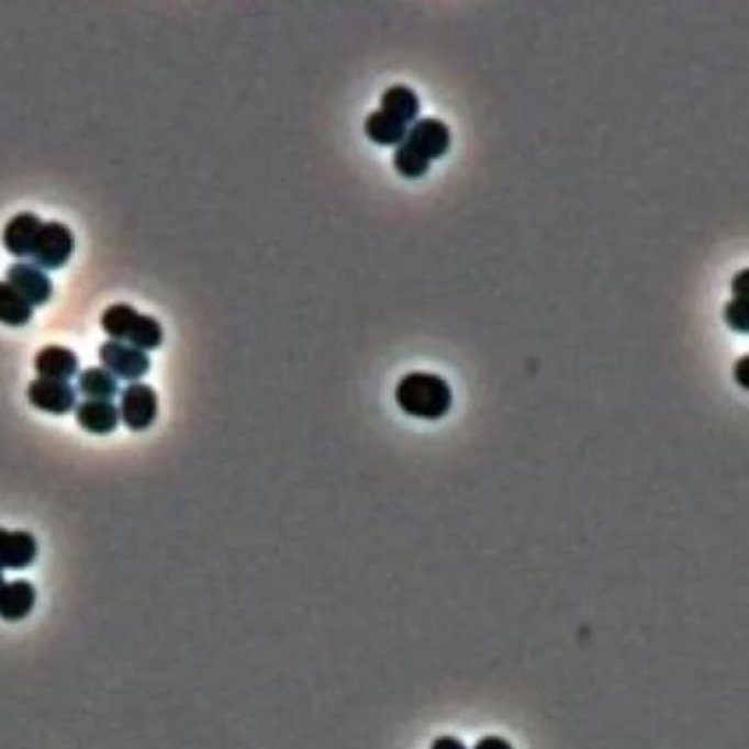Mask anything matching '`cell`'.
Returning <instances> with one entry per match:
<instances>
[{
  "label": "cell",
  "instance_id": "cell-1",
  "mask_svg": "<svg viewBox=\"0 0 749 749\" xmlns=\"http://www.w3.org/2000/svg\"><path fill=\"white\" fill-rule=\"evenodd\" d=\"M450 149V127L435 119L422 116L409 130L393 152V167L402 178H422L431 163Z\"/></svg>",
  "mask_w": 749,
  "mask_h": 749
},
{
  "label": "cell",
  "instance_id": "cell-2",
  "mask_svg": "<svg viewBox=\"0 0 749 749\" xmlns=\"http://www.w3.org/2000/svg\"><path fill=\"white\" fill-rule=\"evenodd\" d=\"M395 402L411 417L439 420L452 406V391L437 373L411 371L395 384Z\"/></svg>",
  "mask_w": 749,
  "mask_h": 749
},
{
  "label": "cell",
  "instance_id": "cell-3",
  "mask_svg": "<svg viewBox=\"0 0 749 749\" xmlns=\"http://www.w3.org/2000/svg\"><path fill=\"white\" fill-rule=\"evenodd\" d=\"M101 329L110 336V340L127 343L141 351L156 349L163 343V325L154 316L141 314L127 303L108 305L101 314Z\"/></svg>",
  "mask_w": 749,
  "mask_h": 749
},
{
  "label": "cell",
  "instance_id": "cell-4",
  "mask_svg": "<svg viewBox=\"0 0 749 749\" xmlns=\"http://www.w3.org/2000/svg\"><path fill=\"white\" fill-rule=\"evenodd\" d=\"M75 250V235L64 222H42L35 244L31 250V259L42 270H57L68 264Z\"/></svg>",
  "mask_w": 749,
  "mask_h": 749
},
{
  "label": "cell",
  "instance_id": "cell-5",
  "mask_svg": "<svg viewBox=\"0 0 749 749\" xmlns=\"http://www.w3.org/2000/svg\"><path fill=\"white\" fill-rule=\"evenodd\" d=\"M101 367L108 369L116 380L136 382L149 371V356L127 343L121 340H105L99 347Z\"/></svg>",
  "mask_w": 749,
  "mask_h": 749
},
{
  "label": "cell",
  "instance_id": "cell-6",
  "mask_svg": "<svg viewBox=\"0 0 749 749\" xmlns=\"http://www.w3.org/2000/svg\"><path fill=\"white\" fill-rule=\"evenodd\" d=\"M158 415L156 391L145 382H130L121 391L119 417L130 431H145L154 424Z\"/></svg>",
  "mask_w": 749,
  "mask_h": 749
},
{
  "label": "cell",
  "instance_id": "cell-7",
  "mask_svg": "<svg viewBox=\"0 0 749 749\" xmlns=\"http://www.w3.org/2000/svg\"><path fill=\"white\" fill-rule=\"evenodd\" d=\"M26 398L31 406L51 413V415H66L77 404V389H72L70 382L62 380H48V378H35L26 387Z\"/></svg>",
  "mask_w": 749,
  "mask_h": 749
},
{
  "label": "cell",
  "instance_id": "cell-8",
  "mask_svg": "<svg viewBox=\"0 0 749 749\" xmlns=\"http://www.w3.org/2000/svg\"><path fill=\"white\" fill-rule=\"evenodd\" d=\"M7 283L31 305H42L53 294L51 277L35 264L15 261L7 268Z\"/></svg>",
  "mask_w": 749,
  "mask_h": 749
},
{
  "label": "cell",
  "instance_id": "cell-9",
  "mask_svg": "<svg viewBox=\"0 0 749 749\" xmlns=\"http://www.w3.org/2000/svg\"><path fill=\"white\" fill-rule=\"evenodd\" d=\"M37 558V540L26 529L0 527V573L7 569H26Z\"/></svg>",
  "mask_w": 749,
  "mask_h": 749
},
{
  "label": "cell",
  "instance_id": "cell-10",
  "mask_svg": "<svg viewBox=\"0 0 749 749\" xmlns=\"http://www.w3.org/2000/svg\"><path fill=\"white\" fill-rule=\"evenodd\" d=\"M37 378L68 382L79 371V358L72 349L62 345H46L35 356Z\"/></svg>",
  "mask_w": 749,
  "mask_h": 749
},
{
  "label": "cell",
  "instance_id": "cell-11",
  "mask_svg": "<svg viewBox=\"0 0 749 749\" xmlns=\"http://www.w3.org/2000/svg\"><path fill=\"white\" fill-rule=\"evenodd\" d=\"M42 220L35 213H18L2 228V244L13 257H31Z\"/></svg>",
  "mask_w": 749,
  "mask_h": 749
},
{
  "label": "cell",
  "instance_id": "cell-12",
  "mask_svg": "<svg viewBox=\"0 0 749 749\" xmlns=\"http://www.w3.org/2000/svg\"><path fill=\"white\" fill-rule=\"evenodd\" d=\"M75 420L86 433L92 435H108L121 422L119 406L105 400H83L75 404Z\"/></svg>",
  "mask_w": 749,
  "mask_h": 749
},
{
  "label": "cell",
  "instance_id": "cell-13",
  "mask_svg": "<svg viewBox=\"0 0 749 749\" xmlns=\"http://www.w3.org/2000/svg\"><path fill=\"white\" fill-rule=\"evenodd\" d=\"M35 600L37 593L29 580L4 582L0 591V617L4 622H20L33 611Z\"/></svg>",
  "mask_w": 749,
  "mask_h": 749
},
{
  "label": "cell",
  "instance_id": "cell-14",
  "mask_svg": "<svg viewBox=\"0 0 749 749\" xmlns=\"http://www.w3.org/2000/svg\"><path fill=\"white\" fill-rule=\"evenodd\" d=\"M380 112L404 123V125H409L411 121L413 123L417 121L420 99H417L413 88H409L404 83H393L380 97Z\"/></svg>",
  "mask_w": 749,
  "mask_h": 749
},
{
  "label": "cell",
  "instance_id": "cell-15",
  "mask_svg": "<svg viewBox=\"0 0 749 749\" xmlns=\"http://www.w3.org/2000/svg\"><path fill=\"white\" fill-rule=\"evenodd\" d=\"M77 391L86 400L112 402V398L119 393V380L103 367H88L77 373Z\"/></svg>",
  "mask_w": 749,
  "mask_h": 749
},
{
  "label": "cell",
  "instance_id": "cell-16",
  "mask_svg": "<svg viewBox=\"0 0 749 749\" xmlns=\"http://www.w3.org/2000/svg\"><path fill=\"white\" fill-rule=\"evenodd\" d=\"M406 130L409 127L404 123L382 114L380 110L367 114V119H365V134H367V138L371 143H376V145H382V147H389V145L398 147L404 141Z\"/></svg>",
  "mask_w": 749,
  "mask_h": 749
},
{
  "label": "cell",
  "instance_id": "cell-17",
  "mask_svg": "<svg viewBox=\"0 0 749 749\" xmlns=\"http://www.w3.org/2000/svg\"><path fill=\"white\" fill-rule=\"evenodd\" d=\"M33 305L26 303L7 281H0V323L22 327L31 321Z\"/></svg>",
  "mask_w": 749,
  "mask_h": 749
},
{
  "label": "cell",
  "instance_id": "cell-18",
  "mask_svg": "<svg viewBox=\"0 0 749 749\" xmlns=\"http://www.w3.org/2000/svg\"><path fill=\"white\" fill-rule=\"evenodd\" d=\"M723 318L731 329L745 334L747 332V301L745 299H731L729 303H725Z\"/></svg>",
  "mask_w": 749,
  "mask_h": 749
},
{
  "label": "cell",
  "instance_id": "cell-19",
  "mask_svg": "<svg viewBox=\"0 0 749 749\" xmlns=\"http://www.w3.org/2000/svg\"><path fill=\"white\" fill-rule=\"evenodd\" d=\"M472 749H512V745L501 736H483Z\"/></svg>",
  "mask_w": 749,
  "mask_h": 749
},
{
  "label": "cell",
  "instance_id": "cell-20",
  "mask_svg": "<svg viewBox=\"0 0 749 749\" xmlns=\"http://www.w3.org/2000/svg\"><path fill=\"white\" fill-rule=\"evenodd\" d=\"M431 749H468V747L455 736H439L433 740Z\"/></svg>",
  "mask_w": 749,
  "mask_h": 749
},
{
  "label": "cell",
  "instance_id": "cell-21",
  "mask_svg": "<svg viewBox=\"0 0 749 749\" xmlns=\"http://www.w3.org/2000/svg\"><path fill=\"white\" fill-rule=\"evenodd\" d=\"M745 279H747V270H740V272L736 275V279L731 281L734 299H745Z\"/></svg>",
  "mask_w": 749,
  "mask_h": 749
},
{
  "label": "cell",
  "instance_id": "cell-22",
  "mask_svg": "<svg viewBox=\"0 0 749 749\" xmlns=\"http://www.w3.org/2000/svg\"><path fill=\"white\" fill-rule=\"evenodd\" d=\"M745 365H747V356H742L738 360V367H736V378L740 382V387H747V378H745Z\"/></svg>",
  "mask_w": 749,
  "mask_h": 749
},
{
  "label": "cell",
  "instance_id": "cell-23",
  "mask_svg": "<svg viewBox=\"0 0 749 749\" xmlns=\"http://www.w3.org/2000/svg\"><path fill=\"white\" fill-rule=\"evenodd\" d=\"M4 582H7V580H4V575H2V573H0V591H2V586H4Z\"/></svg>",
  "mask_w": 749,
  "mask_h": 749
}]
</instances>
